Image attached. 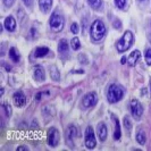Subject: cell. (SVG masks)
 <instances>
[{
    "instance_id": "6da1fadb",
    "label": "cell",
    "mask_w": 151,
    "mask_h": 151,
    "mask_svg": "<svg viewBox=\"0 0 151 151\" xmlns=\"http://www.w3.org/2000/svg\"><path fill=\"white\" fill-rule=\"evenodd\" d=\"M134 41V35L131 31H126L124 33V35L117 42H116V49L118 52H125L126 50H129L131 45H133Z\"/></svg>"
},
{
    "instance_id": "7a4b0ae2",
    "label": "cell",
    "mask_w": 151,
    "mask_h": 151,
    "mask_svg": "<svg viewBox=\"0 0 151 151\" xmlns=\"http://www.w3.org/2000/svg\"><path fill=\"white\" fill-rule=\"evenodd\" d=\"M90 34L93 41H96V42L100 41L101 39L105 37V34H106V26H105V24L101 22L100 19L94 21V22L92 23V25H91Z\"/></svg>"
},
{
    "instance_id": "3957f363",
    "label": "cell",
    "mask_w": 151,
    "mask_h": 151,
    "mask_svg": "<svg viewBox=\"0 0 151 151\" xmlns=\"http://www.w3.org/2000/svg\"><path fill=\"white\" fill-rule=\"evenodd\" d=\"M124 96V91L122 89L119 85H116V84H111L108 89L107 92V99L110 104H116L118 102L119 100H122Z\"/></svg>"
},
{
    "instance_id": "277c9868",
    "label": "cell",
    "mask_w": 151,
    "mask_h": 151,
    "mask_svg": "<svg viewBox=\"0 0 151 151\" xmlns=\"http://www.w3.org/2000/svg\"><path fill=\"white\" fill-rule=\"evenodd\" d=\"M50 27L51 30L55 32H60L63 31L64 26H65V21H64V17L59 14H52V16L50 17Z\"/></svg>"
},
{
    "instance_id": "5b68a950",
    "label": "cell",
    "mask_w": 151,
    "mask_h": 151,
    "mask_svg": "<svg viewBox=\"0 0 151 151\" xmlns=\"http://www.w3.org/2000/svg\"><path fill=\"white\" fill-rule=\"evenodd\" d=\"M129 108H131V113L133 115V117L135 119H140L143 115V107L141 105V102L136 99H133L129 104Z\"/></svg>"
},
{
    "instance_id": "8992f818",
    "label": "cell",
    "mask_w": 151,
    "mask_h": 151,
    "mask_svg": "<svg viewBox=\"0 0 151 151\" xmlns=\"http://www.w3.org/2000/svg\"><path fill=\"white\" fill-rule=\"evenodd\" d=\"M59 140H60V135H59V132L58 129L51 127V129L48 131V136H47V142L50 147H57L59 143Z\"/></svg>"
},
{
    "instance_id": "52a82bcc",
    "label": "cell",
    "mask_w": 151,
    "mask_h": 151,
    "mask_svg": "<svg viewBox=\"0 0 151 151\" xmlns=\"http://www.w3.org/2000/svg\"><path fill=\"white\" fill-rule=\"evenodd\" d=\"M96 136L93 133V129L91 126H88L85 129V145L88 149H93L96 148Z\"/></svg>"
},
{
    "instance_id": "ba28073f",
    "label": "cell",
    "mask_w": 151,
    "mask_h": 151,
    "mask_svg": "<svg viewBox=\"0 0 151 151\" xmlns=\"http://www.w3.org/2000/svg\"><path fill=\"white\" fill-rule=\"evenodd\" d=\"M98 101V97H97V93L96 92H89L86 93L82 99V106L84 108H90L93 107Z\"/></svg>"
},
{
    "instance_id": "9c48e42d",
    "label": "cell",
    "mask_w": 151,
    "mask_h": 151,
    "mask_svg": "<svg viewBox=\"0 0 151 151\" xmlns=\"http://www.w3.org/2000/svg\"><path fill=\"white\" fill-rule=\"evenodd\" d=\"M14 104H15L17 107H24L25 106V104H26V97H25V94L23 93L22 91H18V92H16L15 94H14Z\"/></svg>"
},
{
    "instance_id": "30bf717a",
    "label": "cell",
    "mask_w": 151,
    "mask_h": 151,
    "mask_svg": "<svg viewBox=\"0 0 151 151\" xmlns=\"http://www.w3.org/2000/svg\"><path fill=\"white\" fill-rule=\"evenodd\" d=\"M33 75H34V78H35L38 82H43L45 78V70H43L42 66H40V65L34 66V68H33Z\"/></svg>"
},
{
    "instance_id": "8fae6325",
    "label": "cell",
    "mask_w": 151,
    "mask_h": 151,
    "mask_svg": "<svg viewBox=\"0 0 151 151\" xmlns=\"http://www.w3.org/2000/svg\"><path fill=\"white\" fill-rule=\"evenodd\" d=\"M141 57V52L139 50H134L129 53V56L127 57V63H129V66H135L137 60L140 59Z\"/></svg>"
},
{
    "instance_id": "7c38bea8",
    "label": "cell",
    "mask_w": 151,
    "mask_h": 151,
    "mask_svg": "<svg viewBox=\"0 0 151 151\" xmlns=\"http://www.w3.org/2000/svg\"><path fill=\"white\" fill-rule=\"evenodd\" d=\"M97 131H98V136L99 139H100V141H105L107 139V134H108L107 126L105 125V123H99Z\"/></svg>"
},
{
    "instance_id": "4fadbf2b",
    "label": "cell",
    "mask_w": 151,
    "mask_h": 151,
    "mask_svg": "<svg viewBox=\"0 0 151 151\" xmlns=\"http://www.w3.org/2000/svg\"><path fill=\"white\" fill-rule=\"evenodd\" d=\"M76 133H77V129L75 126H73V125L68 126V129H66V139L69 144L74 141V139L76 137Z\"/></svg>"
},
{
    "instance_id": "5bb4252c",
    "label": "cell",
    "mask_w": 151,
    "mask_h": 151,
    "mask_svg": "<svg viewBox=\"0 0 151 151\" xmlns=\"http://www.w3.org/2000/svg\"><path fill=\"white\" fill-rule=\"evenodd\" d=\"M4 25H5L6 30L9 31V32H13V31H15V29H16V21H15V18H14L13 16H8L7 18L5 19V23H4Z\"/></svg>"
},
{
    "instance_id": "9a60e30c",
    "label": "cell",
    "mask_w": 151,
    "mask_h": 151,
    "mask_svg": "<svg viewBox=\"0 0 151 151\" xmlns=\"http://www.w3.org/2000/svg\"><path fill=\"white\" fill-rule=\"evenodd\" d=\"M39 7L42 13H48L52 7V0H39Z\"/></svg>"
},
{
    "instance_id": "2e32d148",
    "label": "cell",
    "mask_w": 151,
    "mask_h": 151,
    "mask_svg": "<svg viewBox=\"0 0 151 151\" xmlns=\"http://www.w3.org/2000/svg\"><path fill=\"white\" fill-rule=\"evenodd\" d=\"M114 123H115V129H114V139L115 140H119L121 139V126H119V121L116 116H111Z\"/></svg>"
},
{
    "instance_id": "e0dca14e",
    "label": "cell",
    "mask_w": 151,
    "mask_h": 151,
    "mask_svg": "<svg viewBox=\"0 0 151 151\" xmlns=\"http://www.w3.org/2000/svg\"><path fill=\"white\" fill-rule=\"evenodd\" d=\"M49 53V49L47 48V47H39L35 49V51H34V56L37 57V58H41V57H45Z\"/></svg>"
},
{
    "instance_id": "ac0fdd59",
    "label": "cell",
    "mask_w": 151,
    "mask_h": 151,
    "mask_svg": "<svg viewBox=\"0 0 151 151\" xmlns=\"http://www.w3.org/2000/svg\"><path fill=\"white\" fill-rule=\"evenodd\" d=\"M136 141L141 144V145L145 144V142H147V136H145V132H144L143 129H140L137 132V134H136Z\"/></svg>"
},
{
    "instance_id": "d6986e66",
    "label": "cell",
    "mask_w": 151,
    "mask_h": 151,
    "mask_svg": "<svg viewBox=\"0 0 151 151\" xmlns=\"http://www.w3.org/2000/svg\"><path fill=\"white\" fill-rule=\"evenodd\" d=\"M58 51H59V53H60V55H63V53H67L68 43H67V41H66L65 39L60 40V42H59V45H58Z\"/></svg>"
},
{
    "instance_id": "ffe728a7",
    "label": "cell",
    "mask_w": 151,
    "mask_h": 151,
    "mask_svg": "<svg viewBox=\"0 0 151 151\" xmlns=\"http://www.w3.org/2000/svg\"><path fill=\"white\" fill-rule=\"evenodd\" d=\"M50 76H51V78H52L53 81H59L60 80V74H59V70L57 69L56 66H51L50 67Z\"/></svg>"
},
{
    "instance_id": "44dd1931",
    "label": "cell",
    "mask_w": 151,
    "mask_h": 151,
    "mask_svg": "<svg viewBox=\"0 0 151 151\" xmlns=\"http://www.w3.org/2000/svg\"><path fill=\"white\" fill-rule=\"evenodd\" d=\"M88 4L96 10L102 8V0H88Z\"/></svg>"
},
{
    "instance_id": "7402d4cb",
    "label": "cell",
    "mask_w": 151,
    "mask_h": 151,
    "mask_svg": "<svg viewBox=\"0 0 151 151\" xmlns=\"http://www.w3.org/2000/svg\"><path fill=\"white\" fill-rule=\"evenodd\" d=\"M9 57H10L12 60H14V61L19 60V55H18V51L16 50L15 48H10V49H9Z\"/></svg>"
},
{
    "instance_id": "603a6c76",
    "label": "cell",
    "mask_w": 151,
    "mask_h": 151,
    "mask_svg": "<svg viewBox=\"0 0 151 151\" xmlns=\"http://www.w3.org/2000/svg\"><path fill=\"white\" fill-rule=\"evenodd\" d=\"M70 45H72L73 50H78V49L81 48V42H80V39H78V38L72 39V41H70Z\"/></svg>"
},
{
    "instance_id": "cb8c5ba5",
    "label": "cell",
    "mask_w": 151,
    "mask_h": 151,
    "mask_svg": "<svg viewBox=\"0 0 151 151\" xmlns=\"http://www.w3.org/2000/svg\"><path fill=\"white\" fill-rule=\"evenodd\" d=\"M144 58H145L147 64L151 66V49H147V50H145V52H144Z\"/></svg>"
},
{
    "instance_id": "d4e9b609",
    "label": "cell",
    "mask_w": 151,
    "mask_h": 151,
    "mask_svg": "<svg viewBox=\"0 0 151 151\" xmlns=\"http://www.w3.org/2000/svg\"><path fill=\"white\" fill-rule=\"evenodd\" d=\"M2 109L5 110V113H6V116H7V117H9V116L12 115V107L9 106L8 104H4V105H2Z\"/></svg>"
},
{
    "instance_id": "484cf974",
    "label": "cell",
    "mask_w": 151,
    "mask_h": 151,
    "mask_svg": "<svg viewBox=\"0 0 151 151\" xmlns=\"http://www.w3.org/2000/svg\"><path fill=\"white\" fill-rule=\"evenodd\" d=\"M124 125H125V129L127 131H131L132 129V124H131V119L129 117H124Z\"/></svg>"
},
{
    "instance_id": "4316f807",
    "label": "cell",
    "mask_w": 151,
    "mask_h": 151,
    "mask_svg": "<svg viewBox=\"0 0 151 151\" xmlns=\"http://www.w3.org/2000/svg\"><path fill=\"white\" fill-rule=\"evenodd\" d=\"M115 5L118 8L123 9V8L126 6V0H115Z\"/></svg>"
},
{
    "instance_id": "83f0119b",
    "label": "cell",
    "mask_w": 151,
    "mask_h": 151,
    "mask_svg": "<svg viewBox=\"0 0 151 151\" xmlns=\"http://www.w3.org/2000/svg\"><path fill=\"white\" fill-rule=\"evenodd\" d=\"M70 31H72V33H74V34L78 33V25H77L76 23H73V24L70 25Z\"/></svg>"
},
{
    "instance_id": "f1b7e54d",
    "label": "cell",
    "mask_w": 151,
    "mask_h": 151,
    "mask_svg": "<svg viewBox=\"0 0 151 151\" xmlns=\"http://www.w3.org/2000/svg\"><path fill=\"white\" fill-rule=\"evenodd\" d=\"M14 2H15V0H4V4H5L7 7H10Z\"/></svg>"
},
{
    "instance_id": "f546056e",
    "label": "cell",
    "mask_w": 151,
    "mask_h": 151,
    "mask_svg": "<svg viewBox=\"0 0 151 151\" xmlns=\"http://www.w3.org/2000/svg\"><path fill=\"white\" fill-rule=\"evenodd\" d=\"M23 2L26 5V6H32V4H33V0H23Z\"/></svg>"
},
{
    "instance_id": "4dcf8cb0",
    "label": "cell",
    "mask_w": 151,
    "mask_h": 151,
    "mask_svg": "<svg viewBox=\"0 0 151 151\" xmlns=\"http://www.w3.org/2000/svg\"><path fill=\"white\" fill-rule=\"evenodd\" d=\"M114 26H115V27H116V29H121V22H119V21H118V22H117V21H116V22H115V25H114Z\"/></svg>"
},
{
    "instance_id": "1f68e13d",
    "label": "cell",
    "mask_w": 151,
    "mask_h": 151,
    "mask_svg": "<svg viewBox=\"0 0 151 151\" xmlns=\"http://www.w3.org/2000/svg\"><path fill=\"white\" fill-rule=\"evenodd\" d=\"M19 150H29V148H27V147H18V148H17V151H19Z\"/></svg>"
},
{
    "instance_id": "d6a6232c",
    "label": "cell",
    "mask_w": 151,
    "mask_h": 151,
    "mask_svg": "<svg viewBox=\"0 0 151 151\" xmlns=\"http://www.w3.org/2000/svg\"><path fill=\"white\" fill-rule=\"evenodd\" d=\"M125 63H126V58L123 57V58H122V64H125Z\"/></svg>"
},
{
    "instance_id": "836d02e7",
    "label": "cell",
    "mask_w": 151,
    "mask_h": 151,
    "mask_svg": "<svg viewBox=\"0 0 151 151\" xmlns=\"http://www.w3.org/2000/svg\"><path fill=\"white\" fill-rule=\"evenodd\" d=\"M150 86H151V81H150Z\"/></svg>"
},
{
    "instance_id": "e575fe53",
    "label": "cell",
    "mask_w": 151,
    "mask_h": 151,
    "mask_svg": "<svg viewBox=\"0 0 151 151\" xmlns=\"http://www.w3.org/2000/svg\"><path fill=\"white\" fill-rule=\"evenodd\" d=\"M150 41H151V37H150Z\"/></svg>"
},
{
    "instance_id": "d590c367",
    "label": "cell",
    "mask_w": 151,
    "mask_h": 151,
    "mask_svg": "<svg viewBox=\"0 0 151 151\" xmlns=\"http://www.w3.org/2000/svg\"><path fill=\"white\" fill-rule=\"evenodd\" d=\"M140 1H142V0H140Z\"/></svg>"
},
{
    "instance_id": "8d00e7d4",
    "label": "cell",
    "mask_w": 151,
    "mask_h": 151,
    "mask_svg": "<svg viewBox=\"0 0 151 151\" xmlns=\"http://www.w3.org/2000/svg\"><path fill=\"white\" fill-rule=\"evenodd\" d=\"M150 26H151V24H150Z\"/></svg>"
}]
</instances>
